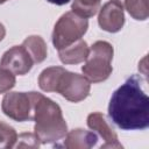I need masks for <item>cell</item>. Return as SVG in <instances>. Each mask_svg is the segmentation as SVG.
<instances>
[{
    "mask_svg": "<svg viewBox=\"0 0 149 149\" xmlns=\"http://www.w3.org/2000/svg\"><path fill=\"white\" fill-rule=\"evenodd\" d=\"M87 126L93 132L98 133L104 140L105 143L101 146V149L105 148H122V144L118 140V135L114 129L109 126L104 114L100 112H93L87 116Z\"/></svg>",
    "mask_w": 149,
    "mask_h": 149,
    "instance_id": "9c48e42d",
    "label": "cell"
},
{
    "mask_svg": "<svg viewBox=\"0 0 149 149\" xmlns=\"http://www.w3.org/2000/svg\"><path fill=\"white\" fill-rule=\"evenodd\" d=\"M113 1L118 2L135 20L144 21L148 19L149 15L148 0H113Z\"/></svg>",
    "mask_w": 149,
    "mask_h": 149,
    "instance_id": "5bb4252c",
    "label": "cell"
},
{
    "mask_svg": "<svg viewBox=\"0 0 149 149\" xmlns=\"http://www.w3.org/2000/svg\"><path fill=\"white\" fill-rule=\"evenodd\" d=\"M33 120L35 121L34 133L41 141V144L62 140L68 133V125L61 107L37 92H34Z\"/></svg>",
    "mask_w": 149,
    "mask_h": 149,
    "instance_id": "7a4b0ae2",
    "label": "cell"
},
{
    "mask_svg": "<svg viewBox=\"0 0 149 149\" xmlns=\"http://www.w3.org/2000/svg\"><path fill=\"white\" fill-rule=\"evenodd\" d=\"M108 116L122 130L149 127V98L140 85V77H129L111 97Z\"/></svg>",
    "mask_w": 149,
    "mask_h": 149,
    "instance_id": "6da1fadb",
    "label": "cell"
},
{
    "mask_svg": "<svg viewBox=\"0 0 149 149\" xmlns=\"http://www.w3.org/2000/svg\"><path fill=\"white\" fill-rule=\"evenodd\" d=\"M91 90V81L83 74L65 70L58 81L56 92L71 102L84 100Z\"/></svg>",
    "mask_w": 149,
    "mask_h": 149,
    "instance_id": "8992f818",
    "label": "cell"
},
{
    "mask_svg": "<svg viewBox=\"0 0 149 149\" xmlns=\"http://www.w3.org/2000/svg\"><path fill=\"white\" fill-rule=\"evenodd\" d=\"M98 23L100 28L108 33H118L125 24L123 8L115 1L111 0L99 8Z\"/></svg>",
    "mask_w": 149,
    "mask_h": 149,
    "instance_id": "ba28073f",
    "label": "cell"
},
{
    "mask_svg": "<svg viewBox=\"0 0 149 149\" xmlns=\"http://www.w3.org/2000/svg\"><path fill=\"white\" fill-rule=\"evenodd\" d=\"M17 134L13 127L0 121V148H13L16 143Z\"/></svg>",
    "mask_w": 149,
    "mask_h": 149,
    "instance_id": "2e32d148",
    "label": "cell"
},
{
    "mask_svg": "<svg viewBox=\"0 0 149 149\" xmlns=\"http://www.w3.org/2000/svg\"><path fill=\"white\" fill-rule=\"evenodd\" d=\"M90 48L84 40H78L74 43L62 48L58 50V56L62 63L64 64H79L85 62L87 58Z\"/></svg>",
    "mask_w": 149,
    "mask_h": 149,
    "instance_id": "8fae6325",
    "label": "cell"
},
{
    "mask_svg": "<svg viewBox=\"0 0 149 149\" xmlns=\"http://www.w3.org/2000/svg\"><path fill=\"white\" fill-rule=\"evenodd\" d=\"M113 47L106 41L94 42L88 51L85 64L81 66V71L91 83L105 81L112 73V59Z\"/></svg>",
    "mask_w": 149,
    "mask_h": 149,
    "instance_id": "3957f363",
    "label": "cell"
},
{
    "mask_svg": "<svg viewBox=\"0 0 149 149\" xmlns=\"http://www.w3.org/2000/svg\"><path fill=\"white\" fill-rule=\"evenodd\" d=\"M22 47L30 55L34 64L41 63V62H43L47 58V54H48L47 43L38 35H30V36H28L22 42Z\"/></svg>",
    "mask_w": 149,
    "mask_h": 149,
    "instance_id": "7c38bea8",
    "label": "cell"
},
{
    "mask_svg": "<svg viewBox=\"0 0 149 149\" xmlns=\"http://www.w3.org/2000/svg\"><path fill=\"white\" fill-rule=\"evenodd\" d=\"M88 21L86 17L79 16L78 14L66 12L55 23L52 31V44L57 50L65 48L76 41L80 40L87 31Z\"/></svg>",
    "mask_w": 149,
    "mask_h": 149,
    "instance_id": "277c9868",
    "label": "cell"
},
{
    "mask_svg": "<svg viewBox=\"0 0 149 149\" xmlns=\"http://www.w3.org/2000/svg\"><path fill=\"white\" fill-rule=\"evenodd\" d=\"M6 1H8V0H0V5L3 3V2H6Z\"/></svg>",
    "mask_w": 149,
    "mask_h": 149,
    "instance_id": "44dd1931",
    "label": "cell"
},
{
    "mask_svg": "<svg viewBox=\"0 0 149 149\" xmlns=\"http://www.w3.org/2000/svg\"><path fill=\"white\" fill-rule=\"evenodd\" d=\"M33 59L22 45H14L8 49L0 61V68L7 69L14 74L23 76L33 68Z\"/></svg>",
    "mask_w": 149,
    "mask_h": 149,
    "instance_id": "52a82bcc",
    "label": "cell"
},
{
    "mask_svg": "<svg viewBox=\"0 0 149 149\" xmlns=\"http://www.w3.org/2000/svg\"><path fill=\"white\" fill-rule=\"evenodd\" d=\"M47 1L50 2V3L57 5V6H62V5H65V3L70 2V0H47Z\"/></svg>",
    "mask_w": 149,
    "mask_h": 149,
    "instance_id": "d6986e66",
    "label": "cell"
},
{
    "mask_svg": "<svg viewBox=\"0 0 149 149\" xmlns=\"http://www.w3.org/2000/svg\"><path fill=\"white\" fill-rule=\"evenodd\" d=\"M64 147L68 149H90L98 142V136L94 132L76 128L66 133L64 136Z\"/></svg>",
    "mask_w": 149,
    "mask_h": 149,
    "instance_id": "30bf717a",
    "label": "cell"
},
{
    "mask_svg": "<svg viewBox=\"0 0 149 149\" xmlns=\"http://www.w3.org/2000/svg\"><path fill=\"white\" fill-rule=\"evenodd\" d=\"M33 107L34 92H9L1 102L5 115L19 122L33 120Z\"/></svg>",
    "mask_w": 149,
    "mask_h": 149,
    "instance_id": "5b68a950",
    "label": "cell"
},
{
    "mask_svg": "<svg viewBox=\"0 0 149 149\" xmlns=\"http://www.w3.org/2000/svg\"><path fill=\"white\" fill-rule=\"evenodd\" d=\"M41 141L36 136V134L31 133H22L17 136L16 143L14 147L16 148H38Z\"/></svg>",
    "mask_w": 149,
    "mask_h": 149,
    "instance_id": "e0dca14e",
    "label": "cell"
},
{
    "mask_svg": "<svg viewBox=\"0 0 149 149\" xmlns=\"http://www.w3.org/2000/svg\"><path fill=\"white\" fill-rule=\"evenodd\" d=\"M65 71L62 66H50L44 69L38 77V86L44 92H56L59 78Z\"/></svg>",
    "mask_w": 149,
    "mask_h": 149,
    "instance_id": "4fadbf2b",
    "label": "cell"
},
{
    "mask_svg": "<svg viewBox=\"0 0 149 149\" xmlns=\"http://www.w3.org/2000/svg\"><path fill=\"white\" fill-rule=\"evenodd\" d=\"M5 35H6V29H5L3 24H2V23H0V42L3 40Z\"/></svg>",
    "mask_w": 149,
    "mask_h": 149,
    "instance_id": "ffe728a7",
    "label": "cell"
},
{
    "mask_svg": "<svg viewBox=\"0 0 149 149\" xmlns=\"http://www.w3.org/2000/svg\"><path fill=\"white\" fill-rule=\"evenodd\" d=\"M101 0H73L72 12L83 17H92L100 8Z\"/></svg>",
    "mask_w": 149,
    "mask_h": 149,
    "instance_id": "9a60e30c",
    "label": "cell"
},
{
    "mask_svg": "<svg viewBox=\"0 0 149 149\" xmlns=\"http://www.w3.org/2000/svg\"><path fill=\"white\" fill-rule=\"evenodd\" d=\"M15 74L7 69L0 68V93H6L15 86Z\"/></svg>",
    "mask_w": 149,
    "mask_h": 149,
    "instance_id": "ac0fdd59",
    "label": "cell"
}]
</instances>
